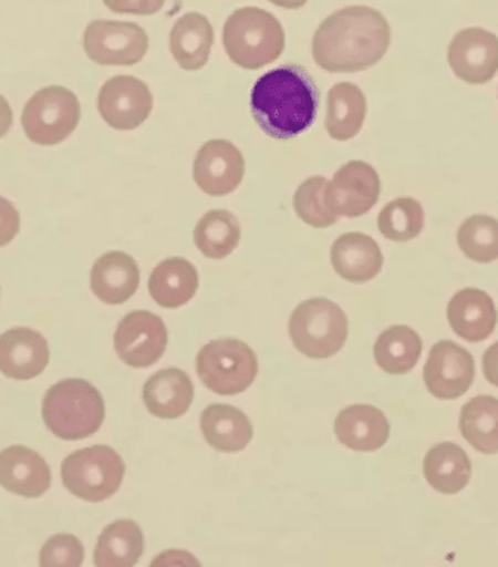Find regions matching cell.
Here are the masks:
<instances>
[{"label": "cell", "instance_id": "1", "mask_svg": "<svg viewBox=\"0 0 498 567\" xmlns=\"http://www.w3.org/2000/svg\"><path fill=\"white\" fill-rule=\"evenodd\" d=\"M391 25L374 8L347 7L326 17L313 37L314 63L331 73L373 68L391 45Z\"/></svg>", "mask_w": 498, "mask_h": 567}, {"label": "cell", "instance_id": "2", "mask_svg": "<svg viewBox=\"0 0 498 567\" xmlns=\"http://www.w3.org/2000/svg\"><path fill=\"white\" fill-rule=\"evenodd\" d=\"M319 91L303 65L287 64L257 80L251 113L261 131L277 140L304 133L317 120Z\"/></svg>", "mask_w": 498, "mask_h": 567}, {"label": "cell", "instance_id": "3", "mask_svg": "<svg viewBox=\"0 0 498 567\" xmlns=\"http://www.w3.org/2000/svg\"><path fill=\"white\" fill-rule=\"evenodd\" d=\"M42 416L56 437L76 442L97 433L106 408L102 394L89 381L65 379L48 390Z\"/></svg>", "mask_w": 498, "mask_h": 567}, {"label": "cell", "instance_id": "4", "mask_svg": "<svg viewBox=\"0 0 498 567\" xmlns=\"http://www.w3.org/2000/svg\"><path fill=\"white\" fill-rule=\"evenodd\" d=\"M222 43L229 59L239 68L259 70L281 56L286 50V32L269 11L240 8L227 19Z\"/></svg>", "mask_w": 498, "mask_h": 567}, {"label": "cell", "instance_id": "5", "mask_svg": "<svg viewBox=\"0 0 498 567\" xmlns=\"http://www.w3.org/2000/svg\"><path fill=\"white\" fill-rule=\"evenodd\" d=\"M349 321L338 303L314 298L300 303L292 312V343L310 359H330L346 343Z\"/></svg>", "mask_w": 498, "mask_h": 567}, {"label": "cell", "instance_id": "6", "mask_svg": "<svg viewBox=\"0 0 498 567\" xmlns=\"http://www.w3.org/2000/svg\"><path fill=\"white\" fill-rule=\"evenodd\" d=\"M124 475V460L115 449L104 444L74 452L61 465L64 486L89 503H103L115 495Z\"/></svg>", "mask_w": 498, "mask_h": 567}, {"label": "cell", "instance_id": "7", "mask_svg": "<svg viewBox=\"0 0 498 567\" xmlns=\"http://www.w3.org/2000/svg\"><path fill=\"white\" fill-rule=\"evenodd\" d=\"M196 372L208 390L218 395H236L256 381L259 360L247 343L238 339H218L200 349Z\"/></svg>", "mask_w": 498, "mask_h": 567}, {"label": "cell", "instance_id": "8", "mask_svg": "<svg viewBox=\"0 0 498 567\" xmlns=\"http://www.w3.org/2000/svg\"><path fill=\"white\" fill-rule=\"evenodd\" d=\"M81 121V103L64 86H46L25 104L21 124L29 140L41 146L64 142Z\"/></svg>", "mask_w": 498, "mask_h": 567}, {"label": "cell", "instance_id": "9", "mask_svg": "<svg viewBox=\"0 0 498 567\" xmlns=\"http://www.w3.org/2000/svg\"><path fill=\"white\" fill-rule=\"evenodd\" d=\"M83 48L94 63L134 65L147 54L148 37L138 24L128 21H91L83 34Z\"/></svg>", "mask_w": 498, "mask_h": 567}, {"label": "cell", "instance_id": "10", "mask_svg": "<svg viewBox=\"0 0 498 567\" xmlns=\"http://www.w3.org/2000/svg\"><path fill=\"white\" fill-rule=\"evenodd\" d=\"M380 192L382 183L377 172L364 161H351L328 183L325 205L332 215L355 219L373 209Z\"/></svg>", "mask_w": 498, "mask_h": 567}, {"label": "cell", "instance_id": "11", "mask_svg": "<svg viewBox=\"0 0 498 567\" xmlns=\"http://www.w3.org/2000/svg\"><path fill=\"white\" fill-rule=\"evenodd\" d=\"M168 331L160 317L135 311L122 318L115 333V349L125 364L135 369L151 368L164 355Z\"/></svg>", "mask_w": 498, "mask_h": 567}, {"label": "cell", "instance_id": "12", "mask_svg": "<svg viewBox=\"0 0 498 567\" xmlns=\"http://www.w3.org/2000/svg\"><path fill=\"white\" fill-rule=\"evenodd\" d=\"M423 378L436 399L456 400L474 383V357L452 340H440L432 348Z\"/></svg>", "mask_w": 498, "mask_h": 567}, {"label": "cell", "instance_id": "13", "mask_svg": "<svg viewBox=\"0 0 498 567\" xmlns=\"http://www.w3.org/2000/svg\"><path fill=\"white\" fill-rule=\"evenodd\" d=\"M153 95L143 81L134 76H115L102 86L98 111L112 128H138L151 115Z\"/></svg>", "mask_w": 498, "mask_h": 567}, {"label": "cell", "instance_id": "14", "mask_svg": "<svg viewBox=\"0 0 498 567\" xmlns=\"http://www.w3.org/2000/svg\"><path fill=\"white\" fill-rule=\"evenodd\" d=\"M448 63L467 84H487L498 72V38L480 28L461 30L449 43Z\"/></svg>", "mask_w": 498, "mask_h": 567}, {"label": "cell", "instance_id": "15", "mask_svg": "<svg viewBox=\"0 0 498 567\" xmlns=\"http://www.w3.org/2000/svg\"><path fill=\"white\" fill-rule=\"evenodd\" d=\"M242 152L227 140H211L200 147L194 164L196 185L211 196L231 194L242 182Z\"/></svg>", "mask_w": 498, "mask_h": 567}, {"label": "cell", "instance_id": "16", "mask_svg": "<svg viewBox=\"0 0 498 567\" xmlns=\"http://www.w3.org/2000/svg\"><path fill=\"white\" fill-rule=\"evenodd\" d=\"M50 363V348L41 333L15 327L0 334V372L14 381L39 377Z\"/></svg>", "mask_w": 498, "mask_h": 567}, {"label": "cell", "instance_id": "17", "mask_svg": "<svg viewBox=\"0 0 498 567\" xmlns=\"http://www.w3.org/2000/svg\"><path fill=\"white\" fill-rule=\"evenodd\" d=\"M51 480L46 461L32 449L11 446L0 452V486L6 491L39 498L51 487Z\"/></svg>", "mask_w": 498, "mask_h": 567}, {"label": "cell", "instance_id": "18", "mask_svg": "<svg viewBox=\"0 0 498 567\" xmlns=\"http://www.w3.org/2000/svg\"><path fill=\"white\" fill-rule=\"evenodd\" d=\"M339 442L355 452H375L387 443L391 425L382 410L370 404H355L342 410L335 419Z\"/></svg>", "mask_w": 498, "mask_h": 567}, {"label": "cell", "instance_id": "19", "mask_svg": "<svg viewBox=\"0 0 498 567\" xmlns=\"http://www.w3.org/2000/svg\"><path fill=\"white\" fill-rule=\"evenodd\" d=\"M139 286L137 261L122 251L100 257L91 270V290L107 305L128 302Z\"/></svg>", "mask_w": 498, "mask_h": 567}, {"label": "cell", "instance_id": "20", "mask_svg": "<svg viewBox=\"0 0 498 567\" xmlns=\"http://www.w3.org/2000/svg\"><path fill=\"white\" fill-rule=\"evenodd\" d=\"M497 309L489 295L478 289L457 291L448 303V321L454 333L467 342H483L497 326Z\"/></svg>", "mask_w": 498, "mask_h": 567}, {"label": "cell", "instance_id": "21", "mask_svg": "<svg viewBox=\"0 0 498 567\" xmlns=\"http://www.w3.org/2000/svg\"><path fill=\"white\" fill-rule=\"evenodd\" d=\"M331 261L335 272L351 282H369L383 268L378 244L361 233L344 234L332 244Z\"/></svg>", "mask_w": 498, "mask_h": 567}, {"label": "cell", "instance_id": "22", "mask_svg": "<svg viewBox=\"0 0 498 567\" xmlns=\"http://www.w3.org/2000/svg\"><path fill=\"white\" fill-rule=\"evenodd\" d=\"M199 289V275L185 257L160 261L148 278V291L159 307L177 309L189 303Z\"/></svg>", "mask_w": 498, "mask_h": 567}, {"label": "cell", "instance_id": "23", "mask_svg": "<svg viewBox=\"0 0 498 567\" xmlns=\"http://www.w3.org/2000/svg\"><path fill=\"white\" fill-rule=\"evenodd\" d=\"M195 388L187 373L165 369L144 385L143 400L148 412L160 419H177L190 409Z\"/></svg>", "mask_w": 498, "mask_h": 567}, {"label": "cell", "instance_id": "24", "mask_svg": "<svg viewBox=\"0 0 498 567\" xmlns=\"http://www.w3.org/2000/svg\"><path fill=\"white\" fill-rule=\"evenodd\" d=\"M200 429L209 446L225 453L243 451L255 434L245 413L229 404H212L205 409Z\"/></svg>", "mask_w": 498, "mask_h": 567}, {"label": "cell", "instance_id": "25", "mask_svg": "<svg viewBox=\"0 0 498 567\" xmlns=\"http://www.w3.org/2000/svg\"><path fill=\"white\" fill-rule=\"evenodd\" d=\"M214 43V29L207 17L189 12L174 24L169 48L181 69L196 72L208 63Z\"/></svg>", "mask_w": 498, "mask_h": 567}, {"label": "cell", "instance_id": "26", "mask_svg": "<svg viewBox=\"0 0 498 567\" xmlns=\"http://www.w3.org/2000/svg\"><path fill=\"white\" fill-rule=\"evenodd\" d=\"M366 99L360 86L342 82L332 86L326 100L325 126L328 134L338 142L356 137L364 126Z\"/></svg>", "mask_w": 498, "mask_h": 567}, {"label": "cell", "instance_id": "27", "mask_svg": "<svg viewBox=\"0 0 498 567\" xmlns=\"http://www.w3.org/2000/svg\"><path fill=\"white\" fill-rule=\"evenodd\" d=\"M423 470L427 483L445 495L461 492L471 478L469 456L454 443H440L432 447L427 452Z\"/></svg>", "mask_w": 498, "mask_h": 567}, {"label": "cell", "instance_id": "28", "mask_svg": "<svg viewBox=\"0 0 498 567\" xmlns=\"http://www.w3.org/2000/svg\"><path fill=\"white\" fill-rule=\"evenodd\" d=\"M144 551V536L137 523L117 520L100 535L94 551V565L98 567H133Z\"/></svg>", "mask_w": 498, "mask_h": 567}, {"label": "cell", "instance_id": "29", "mask_svg": "<svg viewBox=\"0 0 498 567\" xmlns=\"http://www.w3.org/2000/svg\"><path fill=\"white\" fill-rule=\"evenodd\" d=\"M422 351L421 336L409 327L393 326L378 336L374 347V359L384 372L405 374L417 365Z\"/></svg>", "mask_w": 498, "mask_h": 567}, {"label": "cell", "instance_id": "30", "mask_svg": "<svg viewBox=\"0 0 498 567\" xmlns=\"http://www.w3.org/2000/svg\"><path fill=\"white\" fill-rule=\"evenodd\" d=\"M463 437L485 455L498 453V399L479 395L465 405L460 414Z\"/></svg>", "mask_w": 498, "mask_h": 567}, {"label": "cell", "instance_id": "31", "mask_svg": "<svg viewBox=\"0 0 498 567\" xmlns=\"http://www.w3.org/2000/svg\"><path fill=\"white\" fill-rule=\"evenodd\" d=\"M194 239L195 246L208 259H226L239 246V221L226 209H211L196 225Z\"/></svg>", "mask_w": 498, "mask_h": 567}, {"label": "cell", "instance_id": "32", "mask_svg": "<svg viewBox=\"0 0 498 567\" xmlns=\"http://www.w3.org/2000/svg\"><path fill=\"white\" fill-rule=\"evenodd\" d=\"M425 228V209L413 198H397L378 215V230L387 239L406 243L417 238Z\"/></svg>", "mask_w": 498, "mask_h": 567}, {"label": "cell", "instance_id": "33", "mask_svg": "<svg viewBox=\"0 0 498 567\" xmlns=\"http://www.w3.org/2000/svg\"><path fill=\"white\" fill-rule=\"evenodd\" d=\"M457 243L469 259L491 264L498 259V220L485 215L469 217L458 229Z\"/></svg>", "mask_w": 498, "mask_h": 567}, {"label": "cell", "instance_id": "34", "mask_svg": "<svg viewBox=\"0 0 498 567\" xmlns=\"http://www.w3.org/2000/svg\"><path fill=\"white\" fill-rule=\"evenodd\" d=\"M325 177H310L301 183L299 189L294 194V209L297 216L304 224L313 226V228L323 229L338 224L339 217L332 215L325 205Z\"/></svg>", "mask_w": 498, "mask_h": 567}, {"label": "cell", "instance_id": "35", "mask_svg": "<svg viewBox=\"0 0 498 567\" xmlns=\"http://www.w3.org/2000/svg\"><path fill=\"white\" fill-rule=\"evenodd\" d=\"M85 557V549L76 536L54 535L43 545L41 566L43 567H79Z\"/></svg>", "mask_w": 498, "mask_h": 567}, {"label": "cell", "instance_id": "36", "mask_svg": "<svg viewBox=\"0 0 498 567\" xmlns=\"http://www.w3.org/2000/svg\"><path fill=\"white\" fill-rule=\"evenodd\" d=\"M116 14L153 16L165 6V0H103Z\"/></svg>", "mask_w": 498, "mask_h": 567}, {"label": "cell", "instance_id": "37", "mask_svg": "<svg viewBox=\"0 0 498 567\" xmlns=\"http://www.w3.org/2000/svg\"><path fill=\"white\" fill-rule=\"evenodd\" d=\"M20 233V213L14 204L0 196V247L8 246Z\"/></svg>", "mask_w": 498, "mask_h": 567}, {"label": "cell", "instance_id": "38", "mask_svg": "<svg viewBox=\"0 0 498 567\" xmlns=\"http://www.w3.org/2000/svg\"><path fill=\"white\" fill-rule=\"evenodd\" d=\"M484 374L489 383L498 386V342L484 353Z\"/></svg>", "mask_w": 498, "mask_h": 567}, {"label": "cell", "instance_id": "39", "mask_svg": "<svg viewBox=\"0 0 498 567\" xmlns=\"http://www.w3.org/2000/svg\"><path fill=\"white\" fill-rule=\"evenodd\" d=\"M12 125V109L6 97L0 95V138L10 131Z\"/></svg>", "mask_w": 498, "mask_h": 567}, {"label": "cell", "instance_id": "40", "mask_svg": "<svg viewBox=\"0 0 498 567\" xmlns=\"http://www.w3.org/2000/svg\"><path fill=\"white\" fill-rule=\"evenodd\" d=\"M273 6L287 8V10H299L303 8L309 0H269Z\"/></svg>", "mask_w": 498, "mask_h": 567}]
</instances>
